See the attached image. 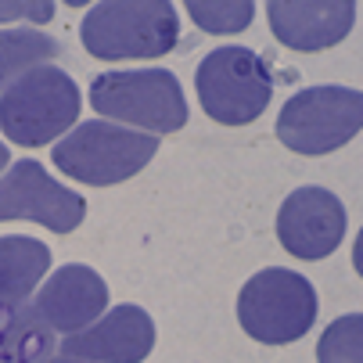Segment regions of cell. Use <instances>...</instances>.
Returning a JSON list of instances; mask_svg holds the SVG:
<instances>
[{"mask_svg": "<svg viewBox=\"0 0 363 363\" xmlns=\"http://www.w3.org/2000/svg\"><path fill=\"white\" fill-rule=\"evenodd\" d=\"M58 342L29 298H0V363H47Z\"/></svg>", "mask_w": 363, "mask_h": 363, "instance_id": "cell-13", "label": "cell"}, {"mask_svg": "<svg viewBox=\"0 0 363 363\" xmlns=\"http://www.w3.org/2000/svg\"><path fill=\"white\" fill-rule=\"evenodd\" d=\"M79 40L101 62L162 58L180 40L177 8L169 0H101L86 11Z\"/></svg>", "mask_w": 363, "mask_h": 363, "instance_id": "cell-1", "label": "cell"}, {"mask_svg": "<svg viewBox=\"0 0 363 363\" xmlns=\"http://www.w3.org/2000/svg\"><path fill=\"white\" fill-rule=\"evenodd\" d=\"M58 40L40 29H4L0 33V86L22 79L26 72L58 58Z\"/></svg>", "mask_w": 363, "mask_h": 363, "instance_id": "cell-15", "label": "cell"}, {"mask_svg": "<svg viewBox=\"0 0 363 363\" xmlns=\"http://www.w3.org/2000/svg\"><path fill=\"white\" fill-rule=\"evenodd\" d=\"M317 363H363V313H345L317 342Z\"/></svg>", "mask_w": 363, "mask_h": 363, "instance_id": "cell-17", "label": "cell"}, {"mask_svg": "<svg viewBox=\"0 0 363 363\" xmlns=\"http://www.w3.org/2000/svg\"><path fill=\"white\" fill-rule=\"evenodd\" d=\"M11 18H29V22H50L55 4L50 0H0V22Z\"/></svg>", "mask_w": 363, "mask_h": 363, "instance_id": "cell-18", "label": "cell"}, {"mask_svg": "<svg viewBox=\"0 0 363 363\" xmlns=\"http://www.w3.org/2000/svg\"><path fill=\"white\" fill-rule=\"evenodd\" d=\"M198 101L209 119L223 126H248L267 112L274 76L252 47H216L194 72Z\"/></svg>", "mask_w": 363, "mask_h": 363, "instance_id": "cell-6", "label": "cell"}, {"mask_svg": "<svg viewBox=\"0 0 363 363\" xmlns=\"http://www.w3.org/2000/svg\"><path fill=\"white\" fill-rule=\"evenodd\" d=\"M90 108L108 123H130L144 133H177L187 123L184 86L169 69L101 72L90 83Z\"/></svg>", "mask_w": 363, "mask_h": 363, "instance_id": "cell-3", "label": "cell"}, {"mask_svg": "<svg viewBox=\"0 0 363 363\" xmlns=\"http://www.w3.org/2000/svg\"><path fill=\"white\" fill-rule=\"evenodd\" d=\"M58 349L62 356L86 363H144L155 349V320L144 313V306H112L86 331L65 335Z\"/></svg>", "mask_w": 363, "mask_h": 363, "instance_id": "cell-10", "label": "cell"}, {"mask_svg": "<svg viewBox=\"0 0 363 363\" xmlns=\"http://www.w3.org/2000/svg\"><path fill=\"white\" fill-rule=\"evenodd\" d=\"M274 36L302 55H317L342 43L356 22L352 0H270L267 4Z\"/></svg>", "mask_w": 363, "mask_h": 363, "instance_id": "cell-12", "label": "cell"}, {"mask_svg": "<svg viewBox=\"0 0 363 363\" xmlns=\"http://www.w3.org/2000/svg\"><path fill=\"white\" fill-rule=\"evenodd\" d=\"M187 15L194 18L198 29L227 36L252 26L255 4L252 0H187Z\"/></svg>", "mask_w": 363, "mask_h": 363, "instance_id": "cell-16", "label": "cell"}, {"mask_svg": "<svg viewBox=\"0 0 363 363\" xmlns=\"http://www.w3.org/2000/svg\"><path fill=\"white\" fill-rule=\"evenodd\" d=\"M15 159H11V155H8V147H4V140H0V169H8Z\"/></svg>", "mask_w": 363, "mask_h": 363, "instance_id": "cell-19", "label": "cell"}, {"mask_svg": "<svg viewBox=\"0 0 363 363\" xmlns=\"http://www.w3.org/2000/svg\"><path fill=\"white\" fill-rule=\"evenodd\" d=\"M317 288L309 277L284 267L259 270L238 295V320L245 335L263 345H288L309 335L317 324Z\"/></svg>", "mask_w": 363, "mask_h": 363, "instance_id": "cell-5", "label": "cell"}, {"mask_svg": "<svg viewBox=\"0 0 363 363\" xmlns=\"http://www.w3.org/2000/svg\"><path fill=\"white\" fill-rule=\"evenodd\" d=\"M345 205L324 187H298L277 213V241L295 259H328L345 241Z\"/></svg>", "mask_w": 363, "mask_h": 363, "instance_id": "cell-9", "label": "cell"}, {"mask_svg": "<svg viewBox=\"0 0 363 363\" xmlns=\"http://www.w3.org/2000/svg\"><path fill=\"white\" fill-rule=\"evenodd\" d=\"M79 86L69 72L40 65L0 94V130L22 147H43L79 119Z\"/></svg>", "mask_w": 363, "mask_h": 363, "instance_id": "cell-4", "label": "cell"}, {"mask_svg": "<svg viewBox=\"0 0 363 363\" xmlns=\"http://www.w3.org/2000/svg\"><path fill=\"white\" fill-rule=\"evenodd\" d=\"M50 270V248L26 234L0 238V298H29Z\"/></svg>", "mask_w": 363, "mask_h": 363, "instance_id": "cell-14", "label": "cell"}, {"mask_svg": "<svg viewBox=\"0 0 363 363\" xmlns=\"http://www.w3.org/2000/svg\"><path fill=\"white\" fill-rule=\"evenodd\" d=\"M33 306L50 331L76 335L101 320V313L108 309V284L97 270L83 263H65L55 277H47Z\"/></svg>", "mask_w": 363, "mask_h": 363, "instance_id": "cell-11", "label": "cell"}, {"mask_svg": "<svg viewBox=\"0 0 363 363\" xmlns=\"http://www.w3.org/2000/svg\"><path fill=\"white\" fill-rule=\"evenodd\" d=\"M86 216V198L62 187L40 162L18 159L0 177V223L33 220L55 234H72Z\"/></svg>", "mask_w": 363, "mask_h": 363, "instance_id": "cell-8", "label": "cell"}, {"mask_svg": "<svg viewBox=\"0 0 363 363\" xmlns=\"http://www.w3.org/2000/svg\"><path fill=\"white\" fill-rule=\"evenodd\" d=\"M363 126V94L352 86H306L284 101L277 140L298 155H328L345 147Z\"/></svg>", "mask_w": 363, "mask_h": 363, "instance_id": "cell-7", "label": "cell"}, {"mask_svg": "<svg viewBox=\"0 0 363 363\" xmlns=\"http://www.w3.org/2000/svg\"><path fill=\"white\" fill-rule=\"evenodd\" d=\"M155 151H159L155 133L126 130L108 119H86L55 144L50 162H58V169L79 184L112 187L144 173V166L155 159Z\"/></svg>", "mask_w": 363, "mask_h": 363, "instance_id": "cell-2", "label": "cell"}, {"mask_svg": "<svg viewBox=\"0 0 363 363\" xmlns=\"http://www.w3.org/2000/svg\"><path fill=\"white\" fill-rule=\"evenodd\" d=\"M47 363H86V359H69V356H50Z\"/></svg>", "mask_w": 363, "mask_h": 363, "instance_id": "cell-20", "label": "cell"}]
</instances>
